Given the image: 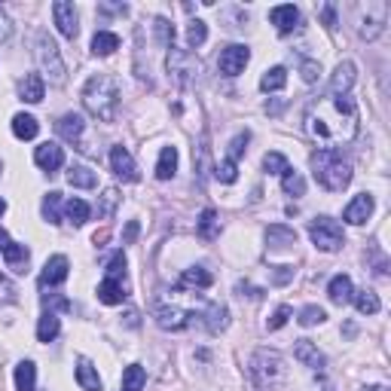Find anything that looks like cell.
<instances>
[{
	"mask_svg": "<svg viewBox=\"0 0 391 391\" xmlns=\"http://www.w3.org/2000/svg\"><path fill=\"white\" fill-rule=\"evenodd\" d=\"M367 391H385V388H379V385H376V388H367Z\"/></svg>",
	"mask_w": 391,
	"mask_h": 391,
	"instance_id": "cell-58",
	"label": "cell"
},
{
	"mask_svg": "<svg viewBox=\"0 0 391 391\" xmlns=\"http://www.w3.org/2000/svg\"><path fill=\"white\" fill-rule=\"evenodd\" d=\"M43 218L49 223H62V193H49L43 199Z\"/></svg>",
	"mask_w": 391,
	"mask_h": 391,
	"instance_id": "cell-41",
	"label": "cell"
},
{
	"mask_svg": "<svg viewBox=\"0 0 391 391\" xmlns=\"http://www.w3.org/2000/svg\"><path fill=\"white\" fill-rule=\"evenodd\" d=\"M355 80H357L355 62H339L334 77H330V95H348L352 86H355Z\"/></svg>",
	"mask_w": 391,
	"mask_h": 391,
	"instance_id": "cell-15",
	"label": "cell"
},
{
	"mask_svg": "<svg viewBox=\"0 0 391 391\" xmlns=\"http://www.w3.org/2000/svg\"><path fill=\"white\" fill-rule=\"evenodd\" d=\"M287 318H290V306H278V309L272 312V318L266 321V327H269V330H281L287 324Z\"/></svg>",
	"mask_w": 391,
	"mask_h": 391,
	"instance_id": "cell-49",
	"label": "cell"
},
{
	"mask_svg": "<svg viewBox=\"0 0 391 391\" xmlns=\"http://www.w3.org/2000/svg\"><path fill=\"white\" fill-rule=\"evenodd\" d=\"M263 169L269 171V174H285V171L290 169V162H287L281 153H266V156H263Z\"/></svg>",
	"mask_w": 391,
	"mask_h": 391,
	"instance_id": "cell-44",
	"label": "cell"
},
{
	"mask_svg": "<svg viewBox=\"0 0 391 391\" xmlns=\"http://www.w3.org/2000/svg\"><path fill=\"white\" fill-rule=\"evenodd\" d=\"M352 299H355V306H357L361 315H376L379 312V297L373 294V290H355Z\"/></svg>",
	"mask_w": 391,
	"mask_h": 391,
	"instance_id": "cell-38",
	"label": "cell"
},
{
	"mask_svg": "<svg viewBox=\"0 0 391 391\" xmlns=\"http://www.w3.org/2000/svg\"><path fill=\"white\" fill-rule=\"evenodd\" d=\"M248 141H251V135H248V131H239V135L232 138V144H229V156H227V159H232V162H239V159H242V153H245Z\"/></svg>",
	"mask_w": 391,
	"mask_h": 391,
	"instance_id": "cell-47",
	"label": "cell"
},
{
	"mask_svg": "<svg viewBox=\"0 0 391 391\" xmlns=\"http://www.w3.org/2000/svg\"><path fill=\"white\" fill-rule=\"evenodd\" d=\"M388 22V3L382 0H367V3L355 6V31L361 40H376L385 31Z\"/></svg>",
	"mask_w": 391,
	"mask_h": 391,
	"instance_id": "cell-6",
	"label": "cell"
},
{
	"mask_svg": "<svg viewBox=\"0 0 391 391\" xmlns=\"http://www.w3.org/2000/svg\"><path fill=\"white\" fill-rule=\"evenodd\" d=\"M28 260H31V251H28L24 245H15V242H13V245L3 251V263H6V269H13L15 276H22V272L28 269Z\"/></svg>",
	"mask_w": 391,
	"mask_h": 391,
	"instance_id": "cell-25",
	"label": "cell"
},
{
	"mask_svg": "<svg viewBox=\"0 0 391 391\" xmlns=\"http://www.w3.org/2000/svg\"><path fill=\"white\" fill-rule=\"evenodd\" d=\"M58 334H62V321H58L55 312H46L43 318L37 321V339L40 343H52Z\"/></svg>",
	"mask_w": 391,
	"mask_h": 391,
	"instance_id": "cell-29",
	"label": "cell"
},
{
	"mask_svg": "<svg viewBox=\"0 0 391 391\" xmlns=\"http://www.w3.org/2000/svg\"><path fill=\"white\" fill-rule=\"evenodd\" d=\"M281 190H285L287 196L299 199V196L306 193V180H303V174H299L297 169H287L285 174H281Z\"/></svg>",
	"mask_w": 391,
	"mask_h": 391,
	"instance_id": "cell-36",
	"label": "cell"
},
{
	"mask_svg": "<svg viewBox=\"0 0 391 391\" xmlns=\"http://www.w3.org/2000/svg\"><path fill=\"white\" fill-rule=\"evenodd\" d=\"M236 178H239V162L223 159L218 165V180H220V184H236Z\"/></svg>",
	"mask_w": 391,
	"mask_h": 391,
	"instance_id": "cell-46",
	"label": "cell"
},
{
	"mask_svg": "<svg viewBox=\"0 0 391 391\" xmlns=\"http://www.w3.org/2000/svg\"><path fill=\"white\" fill-rule=\"evenodd\" d=\"M77 382L83 391H101V376H98V370L92 367L89 357H80L77 361Z\"/></svg>",
	"mask_w": 391,
	"mask_h": 391,
	"instance_id": "cell-24",
	"label": "cell"
},
{
	"mask_svg": "<svg viewBox=\"0 0 391 391\" xmlns=\"http://www.w3.org/2000/svg\"><path fill=\"white\" fill-rule=\"evenodd\" d=\"M174 171H178V147H162L159 162H156V178L169 180L174 178Z\"/></svg>",
	"mask_w": 391,
	"mask_h": 391,
	"instance_id": "cell-28",
	"label": "cell"
},
{
	"mask_svg": "<svg viewBox=\"0 0 391 391\" xmlns=\"http://www.w3.org/2000/svg\"><path fill=\"white\" fill-rule=\"evenodd\" d=\"M205 40H208V24L193 19V22H190V28H187V46L190 49H199Z\"/></svg>",
	"mask_w": 391,
	"mask_h": 391,
	"instance_id": "cell-40",
	"label": "cell"
},
{
	"mask_svg": "<svg viewBox=\"0 0 391 391\" xmlns=\"http://www.w3.org/2000/svg\"><path fill=\"white\" fill-rule=\"evenodd\" d=\"M6 211V202H3V199H0V214H3Z\"/></svg>",
	"mask_w": 391,
	"mask_h": 391,
	"instance_id": "cell-57",
	"label": "cell"
},
{
	"mask_svg": "<svg viewBox=\"0 0 391 391\" xmlns=\"http://www.w3.org/2000/svg\"><path fill=\"white\" fill-rule=\"evenodd\" d=\"M352 294H355V287H352V278H348V276H334V278H330V285H327L330 303L346 306V303H352Z\"/></svg>",
	"mask_w": 391,
	"mask_h": 391,
	"instance_id": "cell-22",
	"label": "cell"
},
{
	"mask_svg": "<svg viewBox=\"0 0 391 391\" xmlns=\"http://www.w3.org/2000/svg\"><path fill=\"white\" fill-rule=\"evenodd\" d=\"M10 34H13V22H10V15L3 13V6H0V43L10 40Z\"/></svg>",
	"mask_w": 391,
	"mask_h": 391,
	"instance_id": "cell-51",
	"label": "cell"
},
{
	"mask_svg": "<svg viewBox=\"0 0 391 391\" xmlns=\"http://www.w3.org/2000/svg\"><path fill=\"white\" fill-rule=\"evenodd\" d=\"M15 388L19 391H37V367L31 361H22L15 367Z\"/></svg>",
	"mask_w": 391,
	"mask_h": 391,
	"instance_id": "cell-30",
	"label": "cell"
},
{
	"mask_svg": "<svg viewBox=\"0 0 391 391\" xmlns=\"http://www.w3.org/2000/svg\"><path fill=\"white\" fill-rule=\"evenodd\" d=\"M190 318H196V315L184 312L180 306H159V309H156V324H159L162 330H184Z\"/></svg>",
	"mask_w": 391,
	"mask_h": 391,
	"instance_id": "cell-14",
	"label": "cell"
},
{
	"mask_svg": "<svg viewBox=\"0 0 391 391\" xmlns=\"http://www.w3.org/2000/svg\"><path fill=\"white\" fill-rule=\"evenodd\" d=\"M116 202H120V193L111 187V190H104V196H101V208H98V214L101 218H111L113 214V208H116Z\"/></svg>",
	"mask_w": 391,
	"mask_h": 391,
	"instance_id": "cell-48",
	"label": "cell"
},
{
	"mask_svg": "<svg viewBox=\"0 0 391 391\" xmlns=\"http://www.w3.org/2000/svg\"><path fill=\"white\" fill-rule=\"evenodd\" d=\"M111 165H113V174L120 180H126V184H135V180L141 178L138 174V165L135 159H131V153L126 147H113L111 150Z\"/></svg>",
	"mask_w": 391,
	"mask_h": 391,
	"instance_id": "cell-12",
	"label": "cell"
},
{
	"mask_svg": "<svg viewBox=\"0 0 391 391\" xmlns=\"http://www.w3.org/2000/svg\"><path fill=\"white\" fill-rule=\"evenodd\" d=\"M214 285V276L208 269H202V266H193V269H184V276L178 278V290H187V287H196V290H205Z\"/></svg>",
	"mask_w": 391,
	"mask_h": 391,
	"instance_id": "cell-18",
	"label": "cell"
},
{
	"mask_svg": "<svg viewBox=\"0 0 391 391\" xmlns=\"http://www.w3.org/2000/svg\"><path fill=\"white\" fill-rule=\"evenodd\" d=\"M373 196L370 193H361V196H355L352 202L346 205V211H343V220L346 223H352V227H361V223H367L370 220V214H373Z\"/></svg>",
	"mask_w": 391,
	"mask_h": 391,
	"instance_id": "cell-13",
	"label": "cell"
},
{
	"mask_svg": "<svg viewBox=\"0 0 391 391\" xmlns=\"http://www.w3.org/2000/svg\"><path fill=\"white\" fill-rule=\"evenodd\" d=\"M324 318H327V312L321 309V306H306L303 312H299V324H303V327H315V324H321Z\"/></svg>",
	"mask_w": 391,
	"mask_h": 391,
	"instance_id": "cell-43",
	"label": "cell"
},
{
	"mask_svg": "<svg viewBox=\"0 0 391 391\" xmlns=\"http://www.w3.org/2000/svg\"><path fill=\"white\" fill-rule=\"evenodd\" d=\"M290 278H294V269H290V266H276V285H285Z\"/></svg>",
	"mask_w": 391,
	"mask_h": 391,
	"instance_id": "cell-54",
	"label": "cell"
},
{
	"mask_svg": "<svg viewBox=\"0 0 391 391\" xmlns=\"http://www.w3.org/2000/svg\"><path fill=\"white\" fill-rule=\"evenodd\" d=\"M251 62V52H248V46L242 43H229L220 49V58H218V71L223 77H239V73L245 71V64Z\"/></svg>",
	"mask_w": 391,
	"mask_h": 391,
	"instance_id": "cell-9",
	"label": "cell"
},
{
	"mask_svg": "<svg viewBox=\"0 0 391 391\" xmlns=\"http://www.w3.org/2000/svg\"><path fill=\"white\" fill-rule=\"evenodd\" d=\"M37 131H40V126H37L34 116H28V113H15L13 116V135L19 141H34Z\"/></svg>",
	"mask_w": 391,
	"mask_h": 391,
	"instance_id": "cell-27",
	"label": "cell"
},
{
	"mask_svg": "<svg viewBox=\"0 0 391 391\" xmlns=\"http://www.w3.org/2000/svg\"><path fill=\"white\" fill-rule=\"evenodd\" d=\"M68 272H71L68 257H64V254L49 257L46 266H43V272H40V287H58L64 278H68Z\"/></svg>",
	"mask_w": 391,
	"mask_h": 391,
	"instance_id": "cell-11",
	"label": "cell"
},
{
	"mask_svg": "<svg viewBox=\"0 0 391 391\" xmlns=\"http://www.w3.org/2000/svg\"><path fill=\"white\" fill-rule=\"evenodd\" d=\"M98 13H116V15H126L129 6L126 3H101L98 6Z\"/></svg>",
	"mask_w": 391,
	"mask_h": 391,
	"instance_id": "cell-53",
	"label": "cell"
},
{
	"mask_svg": "<svg viewBox=\"0 0 391 391\" xmlns=\"http://www.w3.org/2000/svg\"><path fill=\"white\" fill-rule=\"evenodd\" d=\"M10 245H13V242H10V232H6V229H0V254H3Z\"/></svg>",
	"mask_w": 391,
	"mask_h": 391,
	"instance_id": "cell-55",
	"label": "cell"
},
{
	"mask_svg": "<svg viewBox=\"0 0 391 391\" xmlns=\"http://www.w3.org/2000/svg\"><path fill=\"white\" fill-rule=\"evenodd\" d=\"M309 236H312V245L318 248V251H327V254H334L346 245L343 227H339L334 218H315L309 223Z\"/></svg>",
	"mask_w": 391,
	"mask_h": 391,
	"instance_id": "cell-8",
	"label": "cell"
},
{
	"mask_svg": "<svg viewBox=\"0 0 391 391\" xmlns=\"http://www.w3.org/2000/svg\"><path fill=\"white\" fill-rule=\"evenodd\" d=\"M126 297H129L126 281H120V278H104L101 285H98V299L107 306H120Z\"/></svg>",
	"mask_w": 391,
	"mask_h": 391,
	"instance_id": "cell-20",
	"label": "cell"
},
{
	"mask_svg": "<svg viewBox=\"0 0 391 391\" xmlns=\"http://www.w3.org/2000/svg\"><path fill=\"white\" fill-rule=\"evenodd\" d=\"M299 73H303L306 83H315V80H318V73H321V64L318 62H303V64H299Z\"/></svg>",
	"mask_w": 391,
	"mask_h": 391,
	"instance_id": "cell-50",
	"label": "cell"
},
{
	"mask_svg": "<svg viewBox=\"0 0 391 391\" xmlns=\"http://www.w3.org/2000/svg\"><path fill=\"white\" fill-rule=\"evenodd\" d=\"M34 55H37V64H40V77H49V83H55V86H62L64 77H68V68H64L62 62V52H58L55 40L46 34V31H40L37 40H34Z\"/></svg>",
	"mask_w": 391,
	"mask_h": 391,
	"instance_id": "cell-5",
	"label": "cell"
},
{
	"mask_svg": "<svg viewBox=\"0 0 391 391\" xmlns=\"http://www.w3.org/2000/svg\"><path fill=\"white\" fill-rule=\"evenodd\" d=\"M83 107L101 122H113L120 113V83L107 73H95L83 86Z\"/></svg>",
	"mask_w": 391,
	"mask_h": 391,
	"instance_id": "cell-2",
	"label": "cell"
},
{
	"mask_svg": "<svg viewBox=\"0 0 391 391\" xmlns=\"http://www.w3.org/2000/svg\"><path fill=\"white\" fill-rule=\"evenodd\" d=\"M153 28H156V40H159V46H174V24L169 19H156Z\"/></svg>",
	"mask_w": 391,
	"mask_h": 391,
	"instance_id": "cell-42",
	"label": "cell"
},
{
	"mask_svg": "<svg viewBox=\"0 0 391 391\" xmlns=\"http://www.w3.org/2000/svg\"><path fill=\"white\" fill-rule=\"evenodd\" d=\"M147 382V373L141 364H129L126 373H122V391H141Z\"/></svg>",
	"mask_w": 391,
	"mask_h": 391,
	"instance_id": "cell-37",
	"label": "cell"
},
{
	"mask_svg": "<svg viewBox=\"0 0 391 391\" xmlns=\"http://www.w3.org/2000/svg\"><path fill=\"white\" fill-rule=\"evenodd\" d=\"M285 357L278 352H269V348H260V352H254L251 357V379L254 385L260 391H278L285 385Z\"/></svg>",
	"mask_w": 391,
	"mask_h": 391,
	"instance_id": "cell-4",
	"label": "cell"
},
{
	"mask_svg": "<svg viewBox=\"0 0 391 391\" xmlns=\"http://www.w3.org/2000/svg\"><path fill=\"white\" fill-rule=\"evenodd\" d=\"M294 357L303 367H312V370H324V355L318 352V346L309 343V339H299L294 346Z\"/></svg>",
	"mask_w": 391,
	"mask_h": 391,
	"instance_id": "cell-19",
	"label": "cell"
},
{
	"mask_svg": "<svg viewBox=\"0 0 391 391\" xmlns=\"http://www.w3.org/2000/svg\"><path fill=\"white\" fill-rule=\"evenodd\" d=\"M285 86H287V71L281 68V64H278V68H269L260 77V89H263V92H281Z\"/></svg>",
	"mask_w": 391,
	"mask_h": 391,
	"instance_id": "cell-31",
	"label": "cell"
},
{
	"mask_svg": "<svg viewBox=\"0 0 391 391\" xmlns=\"http://www.w3.org/2000/svg\"><path fill=\"white\" fill-rule=\"evenodd\" d=\"M116 49H120V37L111 34V31H98L92 37V55H113Z\"/></svg>",
	"mask_w": 391,
	"mask_h": 391,
	"instance_id": "cell-33",
	"label": "cell"
},
{
	"mask_svg": "<svg viewBox=\"0 0 391 391\" xmlns=\"http://www.w3.org/2000/svg\"><path fill=\"white\" fill-rule=\"evenodd\" d=\"M107 278L126 281V254H122V251H116V254L111 257V263H107Z\"/></svg>",
	"mask_w": 391,
	"mask_h": 391,
	"instance_id": "cell-45",
	"label": "cell"
},
{
	"mask_svg": "<svg viewBox=\"0 0 391 391\" xmlns=\"http://www.w3.org/2000/svg\"><path fill=\"white\" fill-rule=\"evenodd\" d=\"M266 242H269V248H276V251H281V248H290L297 245V232L285 227V223H276V227L266 229Z\"/></svg>",
	"mask_w": 391,
	"mask_h": 391,
	"instance_id": "cell-26",
	"label": "cell"
},
{
	"mask_svg": "<svg viewBox=\"0 0 391 391\" xmlns=\"http://www.w3.org/2000/svg\"><path fill=\"white\" fill-rule=\"evenodd\" d=\"M52 15H55V24L68 40H77L80 34V19H77V6L68 3V0H55L52 3Z\"/></svg>",
	"mask_w": 391,
	"mask_h": 391,
	"instance_id": "cell-10",
	"label": "cell"
},
{
	"mask_svg": "<svg viewBox=\"0 0 391 391\" xmlns=\"http://www.w3.org/2000/svg\"><path fill=\"white\" fill-rule=\"evenodd\" d=\"M218 232H220L218 211H214V208H205L202 218H199V236H202V239H214Z\"/></svg>",
	"mask_w": 391,
	"mask_h": 391,
	"instance_id": "cell-39",
	"label": "cell"
},
{
	"mask_svg": "<svg viewBox=\"0 0 391 391\" xmlns=\"http://www.w3.org/2000/svg\"><path fill=\"white\" fill-rule=\"evenodd\" d=\"M83 129H86V122H83L80 113H64L62 120L55 122V131H58V135H62L64 141H71V144L83 138Z\"/></svg>",
	"mask_w": 391,
	"mask_h": 391,
	"instance_id": "cell-21",
	"label": "cell"
},
{
	"mask_svg": "<svg viewBox=\"0 0 391 391\" xmlns=\"http://www.w3.org/2000/svg\"><path fill=\"white\" fill-rule=\"evenodd\" d=\"M312 174L324 190L343 193L352 184V162L346 159L339 147H321L312 153Z\"/></svg>",
	"mask_w": 391,
	"mask_h": 391,
	"instance_id": "cell-3",
	"label": "cell"
},
{
	"mask_svg": "<svg viewBox=\"0 0 391 391\" xmlns=\"http://www.w3.org/2000/svg\"><path fill=\"white\" fill-rule=\"evenodd\" d=\"M46 95V80L40 77V73H28V77L22 80V101L28 104H40Z\"/></svg>",
	"mask_w": 391,
	"mask_h": 391,
	"instance_id": "cell-23",
	"label": "cell"
},
{
	"mask_svg": "<svg viewBox=\"0 0 391 391\" xmlns=\"http://www.w3.org/2000/svg\"><path fill=\"white\" fill-rule=\"evenodd\" d=\"M321 15H324V24H327V28H336V6L334 3H324Z\"/></svg>",
	"mask_w": 391,
	"mask_h": 391,
	"instance_id": "cell-52",
	"label": "cell"
},
{
	"mask_svg": "<svg viewBox=\"0 0 391 391\" xmlns=\"http://www.w3.org/2000/svg\"><path fill=\"white\" fill-rule=\"evenodd\" d=\"M165 68H169V80L174 86L187 89V86H193L196 77L202 73V62H199L190 49L169 46V62H165Z\"/></svg>",
	"mask_w": 391,
	"mask_h": 391,
	"instance_id": "cell-7",
	"label": "cell"
},
{
	"mask_svg": "<svg viewBox=\"0 0 391 391\" xmlns=\"http://www.w3.org/2000/svg\"><path fill=\"white\" fill-rule=\"evenodd\" d=\"M269 19L278 28V34H290V31L297 28V22H299V10L294 3H281V6H272L269 10Z\"/></svg>",
	"mask_w": 391,
	"mask_h": 391,
	"instance_id": "cell-17",
	"label": "cell"
},
{
	"mask_svg": "<svg viewBox=\"0 0 391 391\" xmlns=\"http://www.w3.org/2000/svg\"><path fill=\"white\" fill-rule=\"evenodd\" d=\"M135 236H138V223L131 220V223H129V229H126V242H131V239H135Z\"/></svg>",
	"mask_w": 391,
	"mask_h": 391,
	"instance_id": "cell-56",
	"label": "cell"
},
{
	"mask_svg": "<svg viewBox=\"0 0 391 391\" xmlns=\"http://www.w3.org/2000/svg\"><path fill=\"white\" fill-rule=\"evenodd\" d=\"M0 171H3V162H0Z\"/></svg>",
	"mask_w": 391,
	"mask_h": 391,
	"instance_id": "cell-59",
	"label": "cell"
},
{
	"mask_svg": "<svg viewBox=\"0 0 391 391\" xmlns=\"http://www.w3.org/2000/svg\"><path fill=\"white\" fill-rule=\"evenodd\" d=\"M205 324H208V330H211V334H220V330H227V324H229V312H227V306H220V303L208 306V312H205Z\"/></svg>",
	"mask_w": 391,
	"mask_h": 391,
	"instance_id": "cell-32",
	"label": "cell"
},
{
	"mask_svg": "<svg viewBox=\"0 0 391 391\" xmlns=\"http://www.w3.org/2000/svg\"><path fill=\"white\" fill-rule=\"evenodd\" d=\"M306 131L327 147L348 144L357 135V104L348 95H327L309 104Z\"/></svg>",
	"mask_w": 391,
	"mask_h": 391,
	"instance_id": "cell-1",
	"label": "cell"
},
{
	"mask_svg": "<svg viewBox=\"0 0 391 391\" xmlns=\"http://www.w3.org/2000/svg\"><path fill=\"white\" fill-rule=\"evenodd\" d=\"M68 184L80 187V190H92L98 184V178H95L92 169H86V165H73V169L68 171Z\"/></svg>",
	"mask_w": 391,
	"mask_h": 391,
	"instance_id": "cell-35",
	"label": "cell"
},
{
	"mask_svg": "<svg viewBox=\"0 0 391 391\" xmlns=\"http://www.w3.org/2000/svg\"><path fill=\"white\" fill-rule=\"evenodd\" d=\"M89 214H92V208L83 202V199H68V202H64V218H68L73 227H83V223L89 220Z\"/></svg>",
	"mask_w": 391,
	"mask_h": 391,
	"instance_id": "cell-34",
	"label": "cell"
},
{
	"mask_svg": "<svg viewBox=\"0 0 391 391\" xmlns=\"http://www.w3.org/2000/svg\"><path fill=\"white\" fill-rule=\"evenodd\" d=\"M34 162L40 165L43 171H58L64 165V150L58 147V144H52V141H46V144H40L37 150H34Z\"/></svg>",
	"mask_w": 391,
	"mask_h": 391,
	"instance_id": "cell-16",
	"label": "cell"
}]
</instances>
